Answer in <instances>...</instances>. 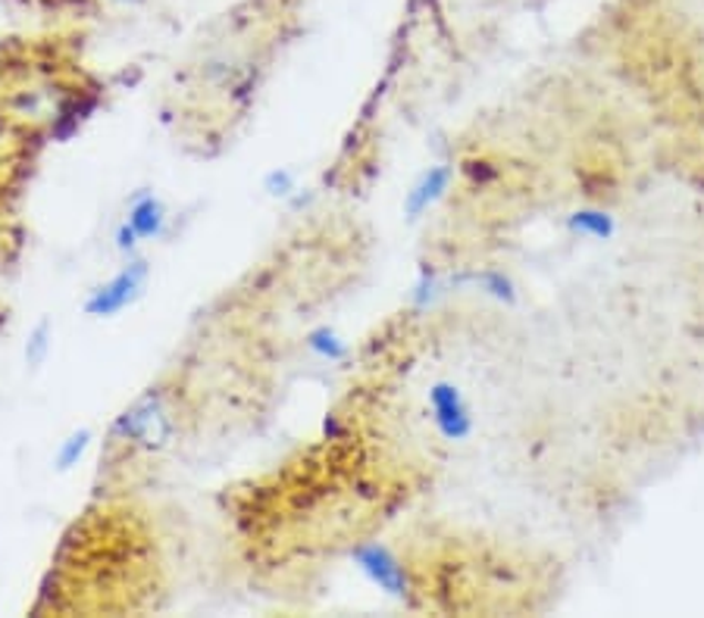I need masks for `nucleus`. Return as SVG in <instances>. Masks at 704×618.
I'll list each match as a JSON object with an SVG mask.
<instances>
[{
    "label": "nucleus",
    "mask_w": 704,
    "mask_h": 618,
    "mask_svg": "<svg viewBox=\"0 0 704 618\" xmlns=\"http://www.w3.org/2000/svg\"><path fill=\"white\" fill-rule=\"evenodd\" d=\"M147 284V263L138 260V263L126 265L123 272H116L110 282H104L101 287H94L85 301V313L94 318H110L116 313H123L128 303H135L142 297Z\"/></svg>",
    "instance_id": "20e7f679"
},
{
    "label": "nucleus",
    "mask_w": 704,
    "mask_h": 618,
    "mask_svg": "<svg viewBox=\"0 0 704 618\" xmlns=\"http://www.w3.org/2000/svg\"><path fill=\"white\" fill-rule=\"evenodd\" d=\"M567 231L582 241H611L617 234V219L601 207H579L567 216Z\"/></svg>",
    "instance_id": "0eeeda50"
},
{
    "label": "nucleus",
    "mask_w": 704,
    "mask_h": 618,
    "mask_svg": "<svg viewBox=\"0 0 704 618\" xmlns=\"http://www.w3.org/2000/svg\"><path fill=\"white\" fill-rule=\"evenodd\" d=\"M473 284H476L483 294L495 297V301L507 303V306H514L517 297H520L514 279H510L507 272H501V269H483V272H476V275H473Z\"/></svg>",
    "instance_id": "6e6552de"
},
{
    "label": "nucleus",
    "mask_w": 704,
    "mask_h": 618,
    "mask_svg": "<svg viewBox=\"0 0 704 618\" xmlns=\"http://www.w3.org/2000/svg\"><path fill=\"white\" fill-rule=\"evenodd\" d=\"M138 241H142V238L135 234V229H132L128 222H123L120 231H116V248L123 250V253H132V250L138 248Z\"/></svg>",
    "instance_id": "f8f14e48"
},
{
    "label": "nucleus",
    "mask_w": 704,
    "mask_h": 618,
    "mask_svg": "<svg viewBox=\"0 0 704 618\" xmlns=\"http://www.w3.org/2000/svg\"><path fill=\"white\" fill-rule=\"evenodd\" d=\"M91 443V431L89 428H82V431H75L70 434L66 441L60 443V450H56V472H70L73 465H79V460L85 457V450H89Z\"/></svg>",
    "instance_id": "9d476101"
},
{
    "label": "nucleus",
    "mask_w": 704,
    "mask_h": 618,
    "mask_svg": "<svg viewBox=\"0 0 704 618\" xmlns=\"http://www.w3.org/2000/svg\"><path fill=\"white\" fill-rule=\"evenodd\" d=\"M452 181V166H445V163H442V166H429L423 176L416 178V185L407 191V197H404V216H407V219H420L423 212L429 210V207H435L442 197L448 195Z\"/></svg>",
    "instance_id": "39448f33"
},
{
    "label": "nucleus",
    "mask_w": 704,
    "mask_h": 618,
    "mask_svg": "<svg viewBox=\"0 0 704 618\" xmlns=\"http://www.w3.org/2000/svg\"><path fill=\"white\" fill-rule=\"evenodd\" d=\"M263 188L270 191L272 197H289L291 188H294V178H291L289 169H272L267 181H263Z\"/></svg>",
    "instance_id": "9b49d317"
},
{
    "label": "nucleus",
    "mask_w": 704,
    "mask_h": 618,
    "mask_svg": "<svg viewBox=\"0 0 704 618\" xmlns=\"http://www.w3.org/2000/svg\"><path fill=\"white\" fill-rule=\"evenodd\" d=\"M426 397H429V412H433L435 428H438V434L445 441L464 443L473 438L476 419H473V409H469L464 390L452 385V381H435Z\"/></svg>",
    "instance_id": "7ed1b4c3"
},
{
    "label": "nucleus",
    "mask_w": 704,
    "mask_h": 618,
    "mask_svg": "<svg viewBox=\"0 0 704 618\" xmlns=\"http://www.w3.org/2000/svg\"><path fill=\"white\" fill-rule=\"evenodd\" d=\"M126 222L135 229V234L142 241L161 238L163 229H166V207H163L161 197H154L151 191H142V195L132 200Z\"/></svg>",
    "instance_id": "423d86ee"
},
{
    "label": "nucleus",
    "mask_w": 704,
    "mask_h": 618,
    "mask_svg": "<svg viewBox=\"0 0 704 618\" xmlns=\"http://www.w3.org/2000/svg\"><path fill=\"white\" fill-rule=\"evenodd\" d=\"M32 341H35V344H32V347H35V350H32V354H29V359H32V363H38V359H41V356H44V350H48V322H44V325H41V328H38L35 337H32Z\"/></svg>",
    "instance_id": "ddd939ff"
},
{
    "label": "nucleus",
    "mask_w": 704,
    "mask_h": 618,
    "mask_svg": "<svg viewBox=\"0 0 704 618\" xmlns=\"http://www.w3.org/2000/svg\"><path fill=\"white\" fill-rule=\"evenodd\" d=\"M113 3H123V7H142L145 0H113Z\"/></svg>",
    "instance_id": "4468645a"
},
{
    "label": "nucleus",
    "mask_w": 704,
    "mask_h": 618,
    "mask_svg": "<svg viewBox=\"0 0 704 618\" xmlns=\"http://www.w3.org/2000/svg\"><path fill=\"white\" fill-rule=\"evenodd\" d=\"M173 428H176V422H173L166 404L161 397L147 394L116 419L113 434H116V441L147 447V450H161L163 443H169V438H173Z\"/></svg>",
    "instance_id": "f257e3e1"
},
{
    "label": "nucleus",
    "mask_w": 704,
    "mask_h": 618,
    "mask_svg": "<svg viewBox=\"0 0 704 618\" xmlns=\"http://www.w3.org/2000/svg\"><path fill=\"white\" fill-rule=\"evenodd\" d=\"M308 350L313 356H320V359H325V363H342V359H348V354H351V347H348V341L344 337H339L329 325H323V328H313L308 335Z\"/></svg>",
    "instance_id": "1a4fd4ad"
},
{
    "label": "nucleus",
    "mask_w": 704,
    "mask_h": 618,
    "mask_svg": "<svg viewBox=\"0 0 704 618\" xmlns=\"http://www.w3.org/2000/svg\"><path fill=\"white\" fill-rule=\"evenodd\" d=\"M351 563L361 568V575L370 584H376L382 594L395 597V600H407L414 584H411V572L404 566V559L395 549L382 541H363L351 549Z\"/></svg>",
    "instance_id": "f03ea898"
}]
</instances>
